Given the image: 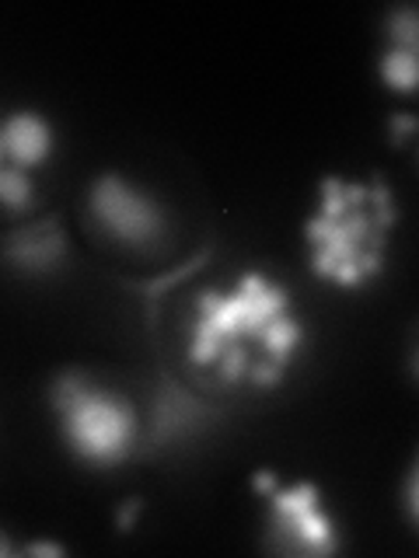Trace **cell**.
I'll list each match as a JSON object with an SVG mask.
<instances>
[{
  "instance_id": "11",
  "label": "cell",
  "mask_w": 419,
  "mask_h": 558,
  "mask_svg": "<svg viewBox=\"0 0 419 558\" xmlns=\"http://www.w3.org/2000/svg\"><path fill=\"white\" fill-rule=\"evenodd\" d=\"M0 203L8 206V214H25L35 203V182L25 168H14V165L0 168Z\"/></svg>"
},
{
  "instance_id": "4",
  "label": "cell",
  "mask_w": 419,
  "mask_h": 558,
  "mask_svg": "<svg viewBox=\"0 0 419 558\" xmlns=\"http://www.w3.org/2000/svg\"><path fill=\"white\" fill-rule=\"evenodd\" d=\"M266 548L279 555L325 558L339 551V527L325 513L314 482L276 485L266 493Z\"/></svg>"
},
{
  "instance_id": "6",
  "label": "cell",
  "mask_w": 419,
  "mask_h": 558,
  "mask_svg": "<svg viewBox=\"0 0 419 558\" xmlns=\"http://www.w3.org/2000/svg\"><path fill=\"white\" fill-rule=\"evenodd\" d=\"M67 234L60 217H43L8 231L4 238V258L14 269L25 272H52L67 262Z\"/></svg>"
},
{
  "instance_id": "12",
  "label": "cell",
  "mask_w": 419,
  "mask_h": 558,
  "mask_svg": "<svg viewBox=\"0 0 419 558\" xmlns=\"http://www.w3.org/2000/svg\"><path fill=\"white\" fill-rule=\"evenodd\" d=\"M412 133H419V116H412V112H392V119H388V136H392V144H395V147H398V144H406V140H409Z\"/></svg>"
},
{
  "instance_id": "1",
  "label": "cell",
  "mask_w": 419,
  "mask_h": 558,
  "mask_svg": "<svg viewBox=\"0 0 419 558\" xmlns=\"http://www.w3.org/2000/svg\"><path fill=\"white\" fill-rule=\"evenodd\" d=\"M304 349L294 296L270 272L244 269L231 287H203L185 322V360L203 384L276 388Z\"/></svg>"
},
{
  "instance_id": "8",
  "label": "cell",
  "mask_w": 419,
  "mask_h": 558,
  "mask_svg": "<svg viewBox=\"0 0 419 558\" xmlns=\"http://www.w3.org/2000/svg\"><path fill=\"white\" fill-rule=\"evenodd\" d=\"M0 154H4V165L32 171L52 154V126L32 109L8 112L0 126Z\"/></svg>"
},
{
  "instance_id": "2",
  "label": "cell",
  "mask_w": 419,
  "mask_h": 558,
  "mask_svg": "<svg viewBox=\"0 0 419 558\" xmlns=\"http://www.w3.org/2000/svg\"><path fill=\"white\" fill-rule=\"evenodd\" d=\"M398 223V199L381 174L343 179L325 174L319 206L304 220L311 272L336 290H360L381 276L388 238Z\"/></svg>"
},
{
  "instance_id": "7",
  "label": "cell",
  "mask_w": 419,
  "mask_h": 558,
  "mask_svg": "<svg viewBox=\"0 0 419 558\" xmlns=\"http://www.w3.org/2000/svg\"><path fill=\"white\" fill-rule=\"evenodd\" d=\"M203 401L185 391L182 384L165 380L154 395V409H151V447H165L179 436H189L192 429L203 426V418H210Z\"/></svg>"
},
{
  "instance_id": "9",
  "label": "cell",
  "mask_w": 419,
  "mask_h": 558,
  "mask_svg": "<svg viewBox=\"0 0 419 558\" xmlns=\"http://www.w3.org/2000/svg\"><path fill=\"white\" fill-rule=\"evenodd\" d=\"M378 74L384 87H392L395 95H416L419 92V57L406 49L384 46L378 57Z\"/></svg>"
},
{
  "instance_id": "14",
  "label": "cell",
  "mask_w": 419,
  "mask_h": 558,
  "mask_svg": "<svg viewBox=\"0 0 419 558\" xmlns=\"http://www.w3.org/2000/svg\"><path fill=\"white\" fill-rule=\"evenodd\" d=\"M25 555L35 558V555H67L63 545H57V541H32V545H25Z\"/></svg>"
},
{
  "instance_id": "16",
  "label": "cell",
  "mask_w": 419,
  "mask_h": 558,
  "mask_svg": "<svg viewBox=\"0 0 419 558\" xmlns=\"http://www.w3.org/2000/svg\"><path fill=\"white\" fill-rule=\"evenodd\" d=\"M409 371H412V374L419 377V342L412 345V353H409Z\"/></svg>"
},
{
  "instance_id": "5",
  "label": "cell",
  "mask_w": 419,
  "mask_h": 558,
  "mask_svg": "<svg viewBox=\"0 0 419 558\" xmlns=\"http://www.w3.org/2000/svg\"><path fill=\"white\" fill-rule=\"evenodd\" d=\"M87 217L98 231L122 248H157L168 238L165 206L151 192L122 179L119 171H105L87 189Z\"/></svg>"
},
{
  "instance_id": "3",
  "label": "cell",
  "mask_w": 419,
  "mask_h": 558,
  "mask_svg": "<svg viewBox=\"0 0 419 558\" xmlns=\"http://www.w3.org/2000/svg\"><path fill=\"white\" fill-rule=\"evenodd\" d=\"M60 436L77 461L92 468H116L130 461L140 444V418L127 395L105 388L81 371H63L49 388Z\"/></svg>"
},
{
  "instance_id": "10",
  "label": "cell",
  "mask_w": 419,
  "mask_h": 558,
  "mask_svg": "<svg viewBox=\"0 0 419 558\" xmlns=\"http://www.w3.org/2000/svg\"><path fill=\"white\" fill-rule=\"evenodd\" d=\"M384 46L406 49L419 57V4H398L384 14Z\"/></svg>"
},
{
  "instance_id": "15",
  "label": "cell",
  "mask_w": 419,
  "mask_h": 558,
  "mask_svg": "<svg viewBox=\"0 0 419 558\" xmlns=\"http://www.w3.org/2000/svg\"><path fill=\"white\" fill-rule=\"evenodd\" d=\"M136 510H140V499H130L127 506H122V513H119V531H130V527H133Z\"/></svg>"
},
{
  "instance_id": "13",
  "label": "cell",
  "mask_w": 419,
  "mask_h": 558,
  "mask_svg": "<svg viewBox=\"0 0 419 558\" xmlns=\"http://www.w3.org/2000/svg\"><path fill=\"white\" fill-rule=\"evenodd\" d=\"M406 510H409V517L419 523V458H416V464H412V471H409V478H406Z\"/></svg>"
}]
</instances>
